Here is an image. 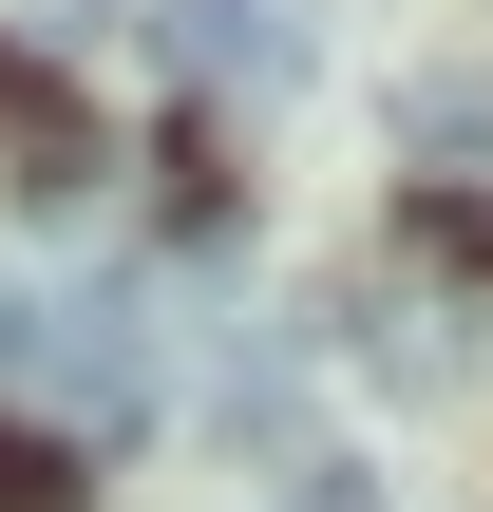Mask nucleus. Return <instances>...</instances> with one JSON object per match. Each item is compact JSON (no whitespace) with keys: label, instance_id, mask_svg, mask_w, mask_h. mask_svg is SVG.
Here are the masks:
<instances>
[{"label":"nucleus","instance_id":"1","mask_svg":"<svg viewBox=\"0 0 493 512\" xmlns=\"http://www.w3.org/2000/svg\"><path fill=\"white\" fill-rule=\"evenodd\" d=\"M19 342H38V399H57V418H133V399H152V342H133V304H38Z\"/></svg>","mask_w":493,"mask_h":512},{"label":"nucleus","instance_id":"2","mask_svg":"<svg viewBox=\"0 0 493 512\" xmlns=\"http://www.w3.org/2000/svg\"><path fill=\"white\" fill-rule=\"evenodd\" d=\"M0 171L57 209V190H95V114H76V76H19L0 57Z\"/></svg>","mask_w":493,"mask_h":512},{"label":"nucleus","instance_id":"3","mask_svg":"<svg viewBox=\"0 0 493 512\" xmlns=\"http://www.w3.org/2000/svg\"><path fill=\"white\" fill-rule=\"evenodd\" d=\"M57 494H76V437L19 418V437H0V512H57Z\"/></svg>","mask_w":493,"mask_h":512},{"label":"nucleus","instance_id":"4","mask_svg":"<svg viewBox=\"0 0 493 512\" xmlns=\"http://www.w3.org/2000/svg\"><path fill=\"white\" fill-rule=\"evenodd\" d=\"M0 342H19V285H0Z\"/></svg>","mask_w":493,"mask_h":512}]
</instances>
